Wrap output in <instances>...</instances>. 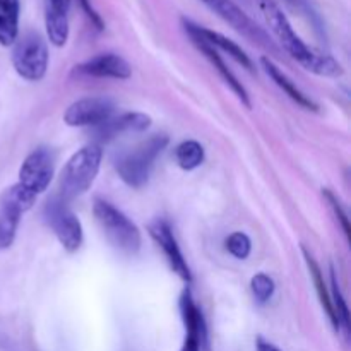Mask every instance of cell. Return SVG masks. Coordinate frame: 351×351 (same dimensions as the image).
<instances>
[{
  "instance_id": "f1b7e54d",
  "label": "cell",
  "mask_w": 351,
  "mask_h": 351,
  "mask_svg": "<svg viewBox=\"0 0 351 351\" xmlns=\"http://www.w3.org/2000/svg\"><path fill=\"white\" fill-rule=\"evenodd\" d=\"M256 350L257 351H281L276 345H273V343L267 341V339H264V338L256 339Z\"/></svg>"
},
{
  "instance_id": "277c9868",
  "label": "cell",
  "mask_w": 351,
  "mask_h": 351,
  "mask_svg": "<svg viewBox=\"0 0 351 351\" xmlns=\"http://www.w3.org/2000/svg\"><path fill=\"white\" fill-rule=\"evenodd\" d=\"M93 215L108 242L117 250L127 254V256H136L139 252L141 245H143L141 230L112 202L105 201V199H96L93 204Z\"/></svg>"
},
{
  "instance_id": "3957f363",
  "label": "cell",
  "mask_w": 351,
  "mask_h": 351,
  "mask_svg": "<svg viewBox=\"0 0 351 351\" xmlns=\"http://www.w3.org/2000/svg\"><path fill=\"white\" fill-rule=\"evenodd\" d=\"M167 146L168 137L165 134H153L136 147L123 153L115 161V170L123 184L132 189L144 187L151 177L154 161L161 156Z\"/></svg>"
},
{
  "instance_id": "52a82bcc",
  "label": "cell",
  "mask_w": 351,
  "mask_h": 351,
  "mask_svg": "<svg viewBox=\"0 0 351 351\" xmlns=\"http://www.w3.org/2000/svg\"><path fill=\"white\" fill-rule=\"evenodd\" d=\"M34 202L36 195L19 184L10 185L0 194V252L12 245L23 215L33 208Z\"/></svg>"
},
{
  "instance_id": "ba28073f",
  "label": "cell",
  "mask_w": 351,
  "mask_h": 351,
  "mask_svg": "<svg viewBox=\"0 0 351 351\" xmlns=\"http://www.w3.org/2000/svg\"><path fill=\"white\" fill-rule=\"evenodd\" d=\"M45 218L65 252L74 254L81 249L84 240L82 225L77 216L67 208L64 199L55 197L48 201V204L45 206Z\"/></svg>"
},
{
  "instance_id": "9a60e30c",
  "label": "cell",
  "mask_w": 351,
  "mask_h": 351,
  "mask_svg": "<svg viewBox=\"0 0 351 351\" xmlns=\"http://www.w3.org/2000/svg\"><path fill=\"white\" fill-rule=\"evenodd\" d=\"M185 33L189 34V38H191V40H192V43H194L195 47H197V50L201 51V53L204 55L206 58H208L209 64H211L213 67H215L216 71H218V74L221 75L223 81H225L226 84L230 86V89H232V91L235 93L237 98H239L240 101H242L243 105L247 106V108H250L249 93H247V89L243 88L242 82H240L239 79H237V75L233 74V71L228 67V64H226V62L223 60L221 53H219V51L216 50L215 47H211V45H209V43H206V41L202 40V38H199L197 34L191 33V31H185Z\"/></svg>"
},
{
  "instance_id": "83f0119b",
  "label": "cell",
  "mask_w": 351,
  "mask_h": 351,
  "mask_svg": "<svg viewBox=\"0 0 351 351\" xmlns=\"http://www.w3.org/2000/svg\"><path fill=\"white\" fill-rule=\"evenodd\" d=\"M287 2L290 3V5L298 7V9H300V10H304V12H307L308 16L312 17V19H314V17H315V12H314V10H312V7L308 5L307 0H287Z\"/></svg>"
},
{
  "instance_id": "4316f807",
  "label": "cell",
  "mask_w": 351,
  "mask_h": 351,
  "mask_svg": "<svg viewBox=\"0 0 351 351\" xmlns=\"http://www.w3.org/2000/svg\"><path fill=\"white\" fill-rule=\"evenodd\" d=\"M182 351H204V348H202V345L195 338H192V336H185Z\"/></svg>"
},
{
  "instance_id": "9c48e42d",
  "label": "cell",
  "mask_w": 351,
  "mask_h": 351,
  "mask_svg": "<svg viewBox=\"0 0 351 351\" xmlns=\"http://www.w3.org/2000/svg\"><path fill=\"white\" fill-rule=\"evenodd\" d=\"M55 171V156L47 147H38L24 158L17 184L38 197L50 185Z\"/></svg>"
},
{
  "instance_id": "d4e9b609",
  "label": "cell",
  "mask_w": 351,
  "mask_h": 351,
  "mask_svg": "<svg viewBox=\"0 0 351 351\" xmlns=\"http://www.w3.org/2000/svg\"><path fill=\"white\" fill-rule=\"evenodd\" d=\"M322 195H324L326 201L329 202V206H331V209H332V213H335L336 219H338L339 225H341V228H343V232H345L346 239L350 240V237H351L350 218H348V215H346V211H345V208H343L339 197L335 194V192L329 191V189H322Z\"/></svg>"
},
{
  "instance_id": "5bb4252c",
  "label": "cell",
  "mask_w": 351,
  "mask_h": 351,
  "mask_svg": "<svg viewBox=\"0 0 351 351\" xmlns=\"http://www.w3.org/2000/svg\"><path fill=\"white\" fill-rule=\"evenodd\" d=\"M182 24H184L185 31H191V33L197 34L199 38H202L206 43L215 47L218 51H225V53H228L230 57H232L235 62H239L243 69L254 72V62L250 60V57L245 53V50H243L242 47H239L235 41L226 38L225 34L218 33V31H213L204 26H199V24L192 23V21L189 19H182Z\"/></svg>"
},
{
  "instance_id": "484cf974",
  "label": "cell",
  "mask_w": 351,
  "mask_h": 351,
  "mask_svg": "<svg viewBox=\"0 0 351 351\" xmlns=\"http://www.w3.org/2000/svg\"><path fill=\"white\" fill-rule=\"evenodd\" d=\"M77 2H79V5H81L82 12L86 14V17L91 21L93 26H95L98 31H103V27H105V23H103L101 16H99V14L95 10V7L91 5V2H89V0H77Z\"/></svg>"
},
{
  "instance_id": "44dd1931",
  "label": "cell",
  "mask_w": 351,
  "mask_h": 351,
  "mask_svg": "<svg viewBox=\"0 0 351 351\" xmlns=\"http://www.w3.org/2000/svg\"><path fill=\"white\" fill-rule=\"evenodd\" d=\"M175 160L178 167L185 171H192L204 163V147L194 139L184 141L175 149Z\"/></svg>"
},
{
  "instance_id": "7c38bea8",
  "label": "cell",
  "mask_w": 351,
  "mask_h": 351,
  "mask_svg": "<svg viewBox=\"0 0 351 351\" xmlns=\"http://www.w3.org/2000/svg\"><path fill=\"white\" fill-rule=\"evenodd\" d=\"M72 74L95 79H117L125 81L132 75L129 62L117 53H99L82 64L75 65Z\"/></svg>"
},
{
  "instance_id": "30bf717a",
  "label": "cell",
  "mask_w": 351,
  "mask_h": 351,
  "mask_svg": "<svg viewBox=\"0 0 351 351\" xmlns=\"http://www.w3.org/2000/svg\"><path fill=\"white\" fill-rule=\"evenodd\" d=\"M115 112V103L106 96H88L69 105L64 122L69 127H99Z\"/></svg>"
},
{
  "instance_id": "6da1fadb",
  "label": "cell",
  "mask_w": 351,
  "mask_h": 351,
  "mask_svg": "<svg viewBox=\"0 0 351 351\" xmlns=\"http://www.w3.org/2000/svg\"><path fill=\"white\" fill-rule=\"evenodd\" d=\"M256 3L263 17L266 19L271 33L278 40V47L283 48L305 71L321 75V77H339V75H343V67L336 58L314 50L295 33L287 14L283 12L276 0H256Z\"/></svg>"
},
{
  "instance_id": "ffe728a7",
  "label": "cell",
  "mask_w": 351,
  "mask_h": 351,
  "mask_svg": "<svg viewBox=\"0 0 351 351\" xmlns=\"http://www.w3.org/2000/svg\"><path fill=\"white\" fill-rule=\"evenodd\" d=\"M302 252H304L305 263H307L308 271H311V276H312V280H314L315 291H317V297H319V300H321L322 308H324V312H326V314H328V317H329V321H331V324H332V328H335V331L339 332L338 319H336L335 311H332L331 295H329L328 287H326L324 274H322V271H321V267H319V264L315 263L314 256H312V254L308 252L307 249H302Z\"/></svg>"
},
{
  "instance_id": "d6986e66",
  "label": "cell",
  "mask_w": 351,
  "mask_h": 351,
  "mask_svg": "<svg viewBox=\"0 0 351 351\" xmlns=\"http://www.w3.org/2000/svg\"><path fill=\"white\" fill-rule=\"evenodd\" d=\"M19 0H0V45L12 47L19 38Z\"/></svg>"
},
{
  "instance_id": "e0dca14e",
  "label": "cell",
  "mask_w": 351,
  "mask_h": 351,
  "mask_svg": "<svg viewBox=\"0 0 351 351\" xmlns=\"http://www.w3.org/2000/svg\"><path fill=\"white\" fill-rule=\"evenodd\" d=\"M180 315L185 326V336H192L202 345L204 351L209 350V338H208V326L206 319L202 315L201 308L192 298V293L189 288L182 291L180 297Z\"/></svg>"
},
{
  "instance_id": "7a4b0ae2",
  "label": "cell",
  "mask_w": 351,
  "mask_h": 351,
  "mask_svg": "<svg viewBox=\"0 0 351 351\" xmlns=\"http://www.w3.org/2000/svg\"><path fill=\"white\" fill-rule=\"evenodd\" d=\"M101 160L103 149L98 144H88L75 151L60 171V199L67 202L86 194L98 177Z\"/></svg>"
},
{
  "instance_id": "2e32d148",
  "label": "cell",
  "mask_w": 351,
  "mask_h": 351,
  "mask_svg": "<svg viewBox=\"0 0 351 351\" xmlns=\"http://www.w3.org/2000/svg\"><path fill=\"white\" fill-rule=\"evenodd\" d=\"M151 117L146 113L141 112H127L122 113L119 117H112L110 120H106L105 123L98 127V132L96 136L103 141H110L113 137L120 136V134L127 132H144L151 127Z\"/></svg>"
},
{
  "instance_id": "8fae6325",
  "label": "cell",
  "mask_w": 351,
  "mask_h": 351,
  "mask_svg": "<svg viewBox=\"0 0 351 351\" xmlns=\"http://www.w3.org/2000/svg\"><path fill=\"white\" fill-rule=\"evenodd\" d=\"M149 235L156 242V245L163 250L165 257H167L168 264L173 269V273L178 274L180 280H184L187 285L191 283V267H189L187 261L184 259V254H182L180 247H178V242L175 239L170 223L165 221V219H156V221H153L149 225Z\"/></svg>"
},
{
  "instance_id": "4fadbf2b",
  "label": "cell",
  "mask_w": 351,
  "mask_h": 351,
  "mask_svg": "<svg viewBox=\"0 0 351 351\" xmlns=\"http://www.w3.org/2000/svg\"><path fill=\"white\" fill-rule=\"evenodd\" d=\"M69 9L71 0H45V29L53 47H65L69 40Z\"/></svg>"
},
{
  "instance_id": "5b68a950",
  "label": "cell",
  "mask_w": 351,
  "mask_h": 351,
  "mask_svg": "<svg viewBox=\"0 0 351 351\" xmlns=\"http://www.w3.org/2000/svg\"><path fill=\"white\" fill-rule=\"evenodd\" d=\"M201 2L216 16L221 17L226 24H230L237 33L256 43L257 47L264 48L273 55L280 53V47L271 38V34L263 26H259L239 3H235L233 0H201Z\"/></svg>"
},
{
  "instance_id": "603a6c76",
  "label": "cell",
  "mask_w": 351,
  "mask_h": 351,
  "mask_svg": "<svg viewBox=\"0 0 351 351\" xmlns=\"http://www.w3.org/2000/svg\"><path fill=\"white\" fill-rule=\"evenodd\" d=\"M225 247L235 259L245 261L250 256V252H252V240H250L247 233L233 232L225 240Z\"/></svg>"
},
{
  "instance_id": "8992f818",
  "label": "cell",
  "mask_w": 351,
  "mask_h": 351,
  "mask_svg": "<svg viewBox=\"0 0 351 351\" xmlns=\"http://www.w3.org/2000/svg\"><path fill=\"white\" fill-rule=\"evenodd\" d=\"M12 67L24 81L38 82L48 71V45L38 33H26L12 45Z\"/></svg>"
},
{
  "instance_id": "cb8c5ba5",
  "label": "cell",
  "mask_w": 351,
  "mask_h": 351,
  "mask_svg": "<svg viewBox=\"0 0 351 351\" xmlns=\"http://www.w3.org/2000/svg\"><path fill=\"white\" fill-rule=\"evenodd\" d=\"M250 290H252L254 298L259 304H266L273 297L274 290H276V285H274L273 278L267 276L266 273H257L250 280Z\"/></svg>"
},
{
  "instance_id": "ac0fdd59",
  "label": "cell",
  "mask_w": 351,
  "mask_h": 351,
  "mask_svg": "<svg viewBox=\"0 0 351 351\" xmlns=\"http://www.w3.org/2000/svg\"><path fill=\"white\" fill-rule=\"evenodd\" d=\"M261 65H263L264 72H266V74L273 79L274 84H276L278 88H280L281 91L288 96V98L293 99V101L297 103L298 106H302L304 110H308V112H317L319 110L317 103L312 101V99L308 98V96L305 95V93L302 91V89L298 88V86L295 84V82L291 81V79L288 77V75L285 74V72L281 71V69L278 67V65L274 64L269 57L261 58Z\"/></svg>"
},
{
  "instance_id": "7402d4cb",
  "label": "cell",
  "mask_w": 351,
  "mask_h": 351,
  "mask_svg": "<svg viewBox=\"0 0 351 351\" xmlns=\"http://www.w3.org/2000/svg\"><path fill=\"white\" fill-rule=\"evenodd\" d=\"M331 304L332 311H335L336 319H338L339 331L345 332L346 338H350V311L348 304H346L345 297H343V291L339 288L338 276H336L335 267H331Z\"/></svg>"
}]
</instances>
